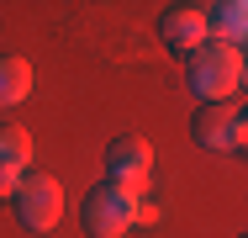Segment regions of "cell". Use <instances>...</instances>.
Wrapping results in <instances>:
<instances>
[{"label": "cell", "instance_id": "obj_1", "mask_svg": "<svg viewBox=\"0 0 248 238\" xmlns=\"http://www.w3.org/2000/svg\"><path fill=\"white\" fill-rule=\"evenodd\" d=\"M185 85L201 95V106H227L243 90V48L201 43L196 53H185Z\"/></svg>", "mask_w": 248, "mask_h": 238}, {"label": "cell", "instance_id": "obj_2", "mask_svg": "<svg viewBox=\"0 0 248 238\" xmlns=\"http://www.w3.org/2000/svg\"><path fill=\"white\" fill-rule=\"evenodd\" d=\"M132 217H138V196L122 186H95L85 196V233L90 238H122L132 233Z\"/></svg>", "mask_w": 248, "mask_h": 238}, {"label": "cell", "instance_id": "obj_3", "mask_svg": "<svg viewBox=\"0 0 248 238\" xmlns=\"http://www.w3.org/2000/svg\"><path fill=\"white\" fill-rule=\"evenodd\" d=\"M11 201H16L21 228H32V233H53L58 217H63V186L53 175H21V186H16Z\"/></svg>", "mask_w": 248, "mask_h": 238}, {"label": "cell", "instance_id": "obj_4", "mask_svg": "<svg viewBox=\"0 0 248 238\" xmlns=\"http://www.w3.org/2000/svg\"><path fill=\"white\" fill-rule=\"evenodd\" d=\"M148 175H153V148H148V138H116L111 148H106V180H111V186L132 190V196L143 201Z\"/></svg>", "mask_w": 248, "mask_h": 238}, {"label": "cell", "instance_id": "obj_5", "mask_svg": "<svg viewBox=\"0 0 248 238\" xmlns=\"http://www.w3.org/2000/svg\"><path fill=\"white\" fill-rule=\"evenodd\" d=\"M158 37L174 48V53H196L206 43V11L201 5H169L158 16Z\"/></svg>", "mask_w": 248, "mask_h": 238}, {"label": "cell", "instance_id": "obj_6", "mask_svg": "<svg viewBox=\"0 0 248 238\" xmlns=\"http://www.w3.org/2000/svg\"><path fill=\"white\" fill-rule=\"evenodd\" d=\"M201 11H206V43H222V48H243V32H248V5H243V0L201 5Z\"/></svg>", "mask_w": 248, "mask_h": 238}, {"label": "cell", "instance_id": "obj_7", "mask_svg": "<svg viewBox=\"0 0 248 238\" xmlns=\"http://www.w3.org/2000/svg\"><path fill=\"white\" fill-rule=\"evenodd\" d=\"M227 127H232V106H201L190 117V138L201 148H227Z\"/></svg>", "mask_w": 248, "mask_h": 238}, {"label": "cell", "instance_id": "obj_8", "mask_svg": "<svg viewBox=\"0 0 248 238\" xmlns=\"http://www.w3.org/2000/svg\"><path fill=\"white\" fill-rule=\"evenodd\" d=\"M32 95V64L21 53H0V106H16Z\"/></svg>", "mask_w": 248, "mask_h": 238}, {"label": "cell", "instance_id": "obj_9", "mask_svg": "<svg viewBox=\"0 0 248 238\" xmlns=\"http://www.w3.org/2000/svg\"><path fill=\"white\" fill-rule=\"evenodd\" d=\"M0 164H5V170H27V164H32V138H27V127L0 122Z\"/></svg>", "mask_w": 248, "mask_h": 238}, {"label": "cell", "instance_id": "obj_10", "mask_svg": "<svg viewBox=\"0 0 248 238\" xmlns=\"http://www.w3.org/2000/svg\"><path fill=\"white\" fill-rule=\"evenodd\" d=\"M248 138V122H243V106H232V127H227V148H243Z\"/></svg>", "mask_w": 248, "mask_h": 238}, {"label": "cell", "instance_id": "obj_11", "mask_svg": "<svg viewBox=\"0 0 248 238\" xmlns=\"http://www.w3.org/2000/svg\"><path fill=\"white\" fill-rule=\"evenodd\" d=\"M16 186H21V170H5V164H0V201H11Z\"/></svg>", "mask_w": 248, "mask_h": 238}, {"label": "cell", "instance_id": "obj_12", "mask_svg": "<svg viewBox=\"0 0 248 238\" xmlns=\"http://www.w3.org/2000/svg\"><path fill=\"white\" fill-rule=\"evenodd\" d=\"M132 228H158V206H153V201H138V217H132Z\"/></svg>", "mask_w": 248, "mask_h": 238}]
</instances>
